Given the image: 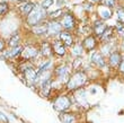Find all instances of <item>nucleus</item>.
Returning a JSON list of instances; mask_svg holds the SVG:
<instances>
[{
  "label": "nucleus",
  "instance_id": "f257e3e1",
  "mask_svg": "<svg viewBox=\"0 0 124 123\" xmlns=\"http://www.w3.org/2000/svg\"><path fill=\"white\" fill-rule=\"evenodd\" d=\"M45 17H46L45 9H44L43 7H35V8L27 15L26 22L30 26H34V25H37V24L42 23L43 20L45 19Z\"/></svg>",
  "mask_w": 124,
  "mask_h": 123
},
{
  "label": "nucleus",
  "instance_id": "f03ea898",
  "mask_svg": "<svg viewBox=\"0 0 124 123\" xmlns=\"http://www.w3.org/2000/svg\"><path fill=\"white\" fill-rule=\"evenodd\" d=\"M87 81V74L84 71H77L68 79L67 87L70 90H75L77 88H80L82 85Z\"/></svg>",
  "mask_w": 124,
  "mask_h": 123
},
{
  "label": "nucleus",
  "instance_id": "7ed1b4c3",
  "mask_svg": "<svg viewBox=\"0 0 124 123\" xmlns=\"http://www.w3.org/2000/svg\"><path fill=\"white\" fill-rule=\"evenodd\" d=\"M37 54H39V49L37 48H35L34 45H26L22 50L20 57L23 58V60L28 61V60H32L35 57H37Z\"/></svg>",
  "mask_w": 124,
  "mask_h": 123
},
{
  "label": "nucleus",
  "instance_id": "20e7f679",
  "mask_svg": "<svg viewBox=\"0 0 124 123\" xmlns=\"http://www.w3.org/2000/svg\"><path fill=\"white\" fill-rule=\"evenodd\" d=\"M70 104H71V100L67 96H60L53 102V107L59 112H63L70 107Z\"/></svg>",
  "mask_w": 124,
  "mask_h": 123
},
{
  "label": "nucleus",
  "instance_id": "39448f33",
  "mask_svg": "<svg viewBox=\"0 0 124 123\" xmlns=\"http://www.w3.org/2000/svg\"><path fill=\"white\" fill-rule=\"evenodd\" d=\"M60 24H61L62 27H64L65 29H72L76 25V19L71 13H65L62 15Z\"/></svg>",
  "mask_w": 124,
  "mask_h": 123
},
{
  "label": "nucleus",
  "instance_id": "423d86ee",
  "mask_svg": "<svg viewBox=\"0 0 124 123\" xmlns=\"http://www.w3.org/2000/svg\"><path fill=\"white\" fill-rule=\"evenodd\" d=\"M24 76H25L26 81L30 85H33L34 82H36L37 78H39V74H37V71H35L32 67H27L26 69H24Z\"/></svg>",
  "mask_w": 124,
  "mask_h": 123
},
{
  "label": "nucleus",
  "instance_id": "0eeeda50",
  "mask_svg": "<svg viewBox=\"0 0 124 123\" xmlns=\"http://www.w3.org/2000/svg\"><path fill=\"white\" fill-rule=\"evenodd\" d=\"M18 8H19L20 14H22L23 16L27 17V15H28V14H30L34 8H35V5H34L33 2H31V1H26V0H25L24 2L20 3Z\"/></svg>",
  "mask_w": 124,
  "mask_h": 123
},
{
  "label": "nucleus",
  "instance_id": "6e6552de",
  "mask_svg": "<svg viewBox=\"0 0 124 123\" xmlns=\"http://www.w3.org/2000/svg\"><path fill=\"white\" fill-rule=\"evenodd\" d=\"M62 31V25L60 23H58L56 20H51L47 24V33L51 35H55V34H60V32Z\"/></svg>",
  "mask_w": 124,
  "mask_h": 123
},
{
  "label": "nucleus",
  "instance_id": "1a4fd4ad",
  "mask_svg": "<svg viewBox=\"0 0 124 123\" xmlns=\"http://www.w3.org/2000/svg\"><path fill=\"white\" fill-rule=\"evenodd\" d=\"M60 41H61L64 45L67 46H71L73 45V37H72L71 33L69 32H60Z\"/></svg>",
  "mask_w": 124,
  "mask_h": 123
},
{
  "label": "nucleus",
  "instance_id": "9d476101",
  "mask_svg": "<svg viewBox=\"0 0 124 123\" xmlns=\"http://www.w3.org/2000/svg\"><path fill=\"white\" fill-rule=\"evenodd\" d=\"M32 32L35 34V35H44L47 33V24L42 23L37 24V25L32 26Z\"/></svg>",
  "mask_w": 124,
  "mask_h": 123
},
{
  "label": "nucleus",
  "instance_id": "9b49d317",
  "mask_svg": "<svg viewBox=\"0 0 124 123\" xmlns=\"http://www.w3.org/2000/svg\"><path fill=\"white\" fill-rule=\"evenodd\" d=\"M52 49H53V52L58 55H64L65 54V45L61 41H54L52 44Z\"/></svg>",
  "mask_w": 124,
  "mask_h": 123
},
{
  "label": "nucleus",
  "instance_id": "f8f14e48",
  "mask_svg": "<svg viewBox=\"0 0 124 123\" xmlns=\"http://www.w3.org/2000/svg\"><path fill=\"white\" fill-rule=\"evenodd\" d=\"M106 28H107V25L106 24H104L103 22H101V20H98V22H96L94 25V33L95 35L98 36V37H101L103 34H104V32L106 31Z\"/></svg>",
  "mask_w": 124,
  "mask_h": 123
},
{
  "label": "nucleus",
  "instance_id": "ddd939ff",
  "mask_svg": "<svg viewBox=\"0 0 124 123\" xmlns=\"http://www.w3.org/2000/svg\"><path fill=\"white\" fill-rule=\"evenodd\" d=\"M82 46H84V49L88 50V51L95 49V46H96V40H95L94 36H92V35L87 36L85 39V41H84V43H82Z\"/></svg>",
  "mask_w": 124,
  "mask_h": 123
},
{
  "label": "nucleus",
  "instance_id": "4468645a",
  "mask_svg": "<svg viewBox=\"0 0 124 123\" xmlns=\"http://www.w3.org/2000/svg\"><path fill=\"white\" fill-rule=\"evenodd\" d=\"M92 61L94 62L96 66L101 67V68H104L105 67V60L103 58V55L99 53V52H95L92 55Z\"/></svg>",
  "mask_w": 124,
  "mask_h": 123
},
{
  "label": "nucleus",
  "instance_id": "2eb2a0df",
  "mask_svg": "<svg viewBox=\"0 0 124 123\" xmlns=\"http://www.w3.org/2000/svg\"><path fill=\"white\" fill-rule=\"evenodd\" d=\"M121 54L118 53V52H113L111 54V57H109V65L112 66V67H118L120 66V63H121Z\"/></svg>",
  "mask_w": 124,
  "mask_h": 123
},
{
  "label": "nucleus",
  "instance_id": "dca6fc26",
  "mask_svg": "<svg viewBox=\"0 0 124 123\" xmlns=\"http://www.w3.org/2000/svg\"><path fill=\"white\" fill-rule=\"evenodd\" d=\"M51 85H52V80L51 79H47V80L43 81L42 86H41V94H42V96H49L51 87H52Z\"/></svg>",
  "mask_w": 124,
  "mask_h": 123
},
{
  "label": "nucleus",
  "instance_id": "f3484780",
  "mask_svg": "<svg viewBox=\"0 0 124 123\" xmlns=\"http://www.w3.org/2000/svg\"><path fill=\"white\" fill-rule=\"evenodd\" d=\"M98 11H99V15L103 19H108V18H111L112 17V11L109 10V8L104 5H101V7L98 8Z\"/></svg>",
  "mask_w": 124,
  "mask_h": 123
},
{
  "label": "nucleus",
  "instance_id": "a211bd4d",
  "mask_svg": "<svg viewBox=\"0 0 124 123\" xmlns=\"http://www.w3.org/2000/svg\"><path fill=\"white\" fill-rule=\"evenodd\" d=\"M22 50H23V48L19 45L15 46V48H13L11 50H9V52H7L6 53V57L7 58H16V57H18V55H20V53H22Z\"/></svg>",
  "mask_w": 124,
  "mask_h": 123
},
{
  "label": "nucleus",
  "instance_id": "6ab92c4d",
  "mask_svg": "<svg viewBox=\"0 0 124 123\" xmlns=\"http://www.w3.org/2000/svg\"><path fill=\"white\" fill-rule=\"evenodd\" d=\"M114 28L113 27H107L106 28V31L104 32V34L101 36V40L104 41V42H109L112 39H113V35H114Z\"/></svg>",
  "mask_w": 124,
  "mask_h": 123
},
{
  "label": "nucleus",
  "instance_id": "aec40b11",
  "mask_svg": "<svg viewBox=\"0 0 124 123\" xmlns=\"http://www.w3.org/2000/svg\"><path fill=\"white\" fill-rule=\"evenodd\" d=\"M56 76L59 77V79L61 80H67L68 79V76H69V72H68V69L65 68V67H59V68L56 69Z\"/></svg>",
  "mask_w": 124,
  "mask_h": 123
},
{
  "label": "nucleus",
  "instance_id": "412c9836",
  "mask_svg": "<svg viewBox=\"0 0 124 123\" xmlns=\"http://www.w3.org/2000/svg\"><path fill=\"white\" fill-rule=\"evenodd\" d=\"M41 52H42V54L44 55V57H50V55L52 54V52H53L52 45L49 44L47 42H44L42 44V48H41Z\"/></svg>",
  "mask_w": 124,
  "mask_h": 123
},
{
  "label": "nucleus",
  "instance_id": "4be33fe9",
  "mask_svg": "<svg viewBox=\"0 0 124 123\" xmlns=\"http://www.w3.org/2000/svg\"><path fill=\"white\" fill-rule=\"evenodd\" d=\"M19 41H20V37L18 35V33H15L13 35L10 36V39L8 40V45L11 46V48H15V46L19 45Z\"/></svg>",
  "mask_w": 124,
  "mask_h": 123
},
{
  "label": "nucleus",
  "instance_id": "5701e85b",
  "mask_svg": "<svg viewBox=\"0 0 124 123\" xmlns=\"http://www.w3.org/2000/svg\"><path fill=\"white\" fill-rule=\"evenodd\" d=\"M60 119L63 123H73L75 122V116L73 114H70V113H62L60 115Z\"/></svg>",
  "mask_w": 124,
  "mask_h": 123
},
{
  "label": "nucleus",
  "instance_id": "b1692460",
  "mask_svg": "<svg viewBox=\"0 0 124 123\" xmlns=\"http://www.w3.org/2000/svg\"><path fill=\"white\" fill-rule=\"evenodd\" d=\"M8 11H9V5L7 2H5V1L0 2V17L7 15Z\"/></svg>",
  "mask_w": 124,
  "mask_h": 123
},
{
  "label": "nucleus",
  "instance_id": "393cba45",
  "mask_svg": "<svg viewBox=\"0 0 124 123\" xmlns=\"http://www.w3.org/2000/svg\"><path fill=\"white\" fill-rule=\"evenodd\" d=\"M62 15H63V10L58 9V10H55V11H53V13L50 14L49 17L51 18V19L55 20V19H58V18H60V17H62Z\"/></svg>",
  "mask_w": 124,
  "mask_h": 123
},
{
  "label": "nucleus",
  "instance_id": "a878e982",
  "mask_svg": "<svg viewBox=\"0 0 124 123\" xmlns=\"http://www.w3.org/2000/svg\"><path fill=\"white\" fill-rule=\"evenodd\" d=\"M116 14H117L118 22H121L122 24H124V8L123 7H117V9H116Z\"/></svg>",
  "mask_w": 124,
  "mask_h": 123
},
{
  "label": "nucleus",
  "instance_id": "bb28decb",
  "mask_svg": "<svg viewBox=\"0 0 124 123\" xmlns=\"http://www.w3.org/2000/svg\"><path fill=\"white\" fill-rule=\"evenodd\" d=\"M54 2H55V0H43L42 3H41V7H43L46 10V9H49L52 5H54Z\"/></svg>",
  "mask_w": 124,
  "mask_h": 123
},
{
  "label": "nucleus",
  "instance_id": "cd10ccee",
  "mask_svg": "<svg viewBox=\"0 0 124 123\" xmlns=\"http://www.w3.org/2000/svg\"><path fill=\"white\" fill-rule=\"evenodd\" d=\"M101 5L108 7V8H113L116 5V0H101Z\"/></svg>",
  "mask_w": 124,
  "mask_h": 123
},
{
  "label": "nucleus",
  "instance_id": "c85d7f7f",
  "mask_svg": "<svg viewBox=\"0 0 124 123\" xmlns=\"http://www.w3.org/2000/svg\"><path fill=\"white\" fill-rule=\"evenodd\" d=\"M81 49H82L81 46L79 45V44H77V45L73 46V51H72V53H73L75 55H80L81 54V52H82Z\"/></svg>",
  "mask_w": 124,
  "mask_h": 123
},
{
  "label": "nucleus",
  "instance_id": "c756f323",
  "mask_svg": "<svg viewBox=\"0 0 124 123\" xmlns=\"http://www.w3.org/2000/svg\"><path fill=\"white\" fill-rule=\"evenodd\" d=\"M5 48H6V43L2 39H0V52H2L5 50Z\"/></svg>",
  "mask_w": 124,
  "mask_h": 123
},
{
  "label": "nucleus",
  "instance_id": "7c9ffc66",
  "mask_svg": "<svg viewBox=\"0 0 124 123\" xmlns=\"http://www.w3.org/2000/svg\"><path fill=\"white\" fill-rule=\"evenodd\" d=\"M120 71H122V72H124V58L121 60V63H120Z\"/></svg>",
  "mask_w": 124,
  "mask_h": 123
},
{
  "label": "nucleus",
  "instance_id": "2f4dec72",
  "mask_svg": "<svg viewBox=\"0 0 124 123\" xmlns=\"http://www.w3.org/2000/svg\"><path fill=\"white\" fill-rule=\"evenodd\" d=\"M0 120L5 121V122H6V123H8V122H9V121H8V119H7V117L5 116V115H3L2 113H0Z\"/></svg>",
  "mask_w": 124,
  "mask_h": 123
},
{
  "label": "nucleus",
  "instance_id": "473e14b6",
  "mask_svg": "<svg viewBox=\"0 0 124 123\" xmlns=\"http://www.w3.org/2000/svg\"><path fill=\"white\" fill-rule=\"evenodd\" d=\"M93 1H96V2H101V0H93Z\"/></svg>",
  "mask_w": 124,
  "mask_h": 123
}]
</instances>
